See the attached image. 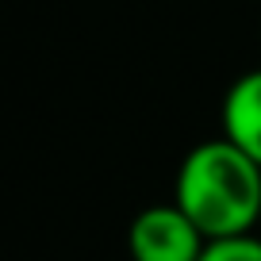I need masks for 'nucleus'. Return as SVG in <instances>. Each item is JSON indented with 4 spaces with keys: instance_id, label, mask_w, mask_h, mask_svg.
<instances>
[{
    "instance_id": "obj_1",
    "label": "nucleus",
    "mask_w": 261,
    "mask_h": 261,
    "mask_svg": "<svg viewBox=\"0 0 261 261\" xmlns=\"http://www.w3.org/2000/svg\"><path fill=\"white\" fill-rule=\"evenodd\" d=\"M173 204L204 230L207 242L257 234L261 165L223 135L196 142L177 165Z\"/></svg>"
},
{
    "instance_id": "obj_2",
    "label": "nucleus",
    "mask_w": 261,
    "mask_h": 261,
    "mask_svg": "<svg viewBox=\"0 0 261 261\" xmlns=\"http://www.w3.org/2000/svg\"><path fill=\"white\" fill-rule=\"evenodd\" d=\"M130 261H200L207 250L204 230L177 204H150L127 227Z\"/></svg>"
},
{
    "instance_id": "obj_3",
    "label": "nucleus",
    "mask_w": 261,
    "mask_h": 261,
    "mask_svg": "<svg viewBox=\"0 0 261 261\" xmlns=\"http://www.w3.org/2000/svg\"><path fill=\"white\" fill-rule=\"evenodd\" d=\"M219 127L223 139H230L242 154H250L261 165V65L234 77L230 89L223 92Z\"/></svg>"
},
{
    "instance_id": "obj_4",
    "label": "nucleus",
    "mask_w": 261,
    "mask_h": 261,
    "mask_svg": "<svg viewBox=\"0 0 261 261\" xmlns=\"http://www.w3.org/2000/svg\"><path fill=\"white\" fill-rule=\"evenodd\" d=\"M200 261H261V234H238L207 242Z\"/></svg>"
},
{
    "instance_id": "obj_5",
    "label": "nucleus",
    "mask_w": 261,
    "mask_h": 261,
    "mask_svg": "<svg viewBox=\"0 0 261 261\" xmlns=\"http://www.w3.org/2000/svg\"><path fill=\"white\" fill-rule=\"evenodd\" d=\"M257 234H261V223H257Z\"/></svg>"
}]
</instances>
